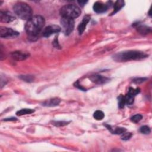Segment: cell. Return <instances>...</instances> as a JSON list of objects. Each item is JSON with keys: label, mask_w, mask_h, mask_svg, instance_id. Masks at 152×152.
<instances>
[{"label": "cell", "mask_w": 152, "mask_h": 152, "mask_svg": "<svg viewBox=\"0 0 152 152\" xmlns=\"http://www.w3.org/2000/svg\"><path fill=\"white\" fill-rule=\"evenodd\" d=\"M125 132H126V129L125 128L118 127V128H116L115 130H113L112 133L115 134H122Z\"/></svg>", "instance_id": "23"}, {"label": "cell", "mask_w": 152, "mask_h": 152, "mask_svg": "<svg viewBox=\"0 0 152 152\" xmlns=\"http://www.w3.org/2000/svg\"><path fill=\"white\" fill-rule=\"evenodd\" d=\"M90 18H91V17L89 15H86L83 18L81 22L80 23V24L78 26V31L80 34H83V33L88 23L90 20Z\"/></svg>", "instance_id": "13"}, {"label": "cell", "mask_w": 152, "mask_h": 152, "mask_svg": "<svg viewBox=\"0 0 152 152\" xmlns=\"http://www.w3.org/2000/svg\"><path fill=\"white\" fill-rule=\"evenodd\" d=\"M45 24V20L41 15L33 16L25 24V30L30 38L37 37Z\"/></svg>", "instance_id": "1"}, {"label": "cell", "mask_w": 152, "mask_h": 152, "mask_svg": "<svg viewBox=\"0 0 152 152\" xmlns=\"http://www.w3.org/2000/svg\"><path fill=\"white\" fill-rule=\"evenodd\" d=\"M52 124L56 126H63L68 124L69 122L66 121H52Z\"/></svg>", "instance_id": "24"}, {"label": "cell", "mask_w": 152, "mask_h": 152, "mask_svg": "<svg viewBox=\"0 0 152 152\" xmlns=\"http://www.w3.org/2000/svg\"><path fill=\"white\" fill-rule=\"evenodd\" d=\"M74 85H75V86L76 87L78 88H79V89H80L81 90H83V91H86V89H85L84 88H83V87H81V86L80 85L79 82H78V81H77V82H75V83Z\"/></svg>", "instance_id": "27"}, {"label": "cell", "mask_w": 152, "mask_h": 152, "mask_svg": "<svg viewBox=\"0 0 152 152\" xmlns=\"http://www.w3.org/2000/svg\"><path fill=\"white\" fill-rule=\"evenodd\" d=\"M125 97L121 94L119 97H118V106L120 109H122L123 107H124L125 104Z\"/></svg>", "instance_id": "20"}, {"label": "cell", "mask_w": 152, "mask_h": 152, "mask_svg": "<svg viewBox=\"0 0 152 152\" xmlns=\"http://www.w3.org/2000/svg\"><path fill=\"white\" fill-rule=\"evenodd\" d=\"M81 10L77 5L73 4H67L62 7L59 11V14L62 17L69 18H75L81 14Z\"/></svg>", "instance_id": "4"}, {"label": "cell", "mask_w": 152, "mask_h": 152, "mask_svg": "<svg viewBox=\"0 0 152 152\" xmlns=\"http://www.w3.org/2000/svg\"><path fill=\"white\" fill-rule=\"evenodd\" d=\"M140 91V88H137L136 89H134L133 88H129L128 93L126 94L125 97V103L127 104H132L134 103V97L135 96L139 93Z\"/></svg>", "instance_id": "8"}, {"label": "cell", "mask_w": 152, "mask_h": 152, "mask_svg": "<svg viewBox=\"0 0 152 152\" xmlns=\"http://www.w3.org/2000/svg\"><path fill=\"white\" fill-rule=\"evenodd\" d=\"M11 57L15 61H23L29 56V53L27 52L17 50L12 52L11 54Z\"/></svg>", "instance_id": "12"}, {"label": "cell", "mask_w": 152, "mask_h": 152, "mask_svg": "<svg viewBox=\"0 0 152 152\" xmlns=\"http://www.w3.org/2000/svg\"><path fill=\"white\" fill-rule=\"evenodd\" d=\"M87 2V1H78V3L81 6L83 7L84 5H86V4Z\"/></svg>", "instance_id": "29"}, {"label": "cell", "mask_w": 152, "mask_h": 152, "mask_svg": "<svg viewBox=\"0 0 152 152\" xmlns=\"http://www.w3.org/2000/svg\"><path fill=\"white\" fill-rule=\"evenodd\" d=\"M19 78L21 79L22 80L27 82V83H31L33 82L34 80V77L33 75H20Z\"/></svg>", "instance_id": "18"}, {"label": "cell", "mask_w": 152, "mask_h": 152, "mask_svg": "<svg viewBox=\"0 0 152 152\" xmlns=\"http://www.w3.org/2000/svg\"><path fill=\"white\" fill-rule=\"evenodd\" d=\"M140 131L143 134L147 135V134H149L150 133L151 130H150V128L149 126H148L147 125H144V126H142L140 128Z\"/></svg>", "instance_id": "21"}, {"label": "cell", "mask_w": 152, "mask_h": 152, "mask_svg": "<svg viewBox=\"0 0 152 152\" xmlns=\"http://www.w3.org/2000/svg\"><path fill=\"white\" fill-rule=\"evenodd\" d=\"M132 136V134L131 132H124L123 134H122V135H121V139L122 140H125V141H126V140H128L130 139V138Z\"/></svg>", "instance_id": "25"}, {"label": "cell", "mask_w": 152, "mask_h": 152, "mask_svg": "<svg viewBox=\"0 0 152 152\" xmlns=\"http://www.w3.org/2000/svg\"><path fill=\"white\" fill-rule=\"evenodd\" d=\"M15 17L9 11H2L0 12V20L4 23H11L15 20Z\"/></svg>", "instance_id": "10"}, {"label": "cell", "mask_w": 152, "mask_h": 152, "mask_svg": "<svg viewBox=\"0 0 152 152\" xmlns=\"http://www.w3.org/2000/svg\"><path fill=\"white\" fill-rule=\"evenodd\" d=\"M108 5L101 2V1H97L96 2L93 7V10L96 13H103L106 12L108 9Z\"/></svg>", "instance_id": "11"}, {"label": "cell", "mask_w": 152, "mask_h": 152, "mask_svg": "<svg viewBox=\"0 0 152 152\" xmlns=\"http://www.w3.org/2000/svg\"><path fill=\"white\" fill-rule=\"evenodd\" d=\"M61 27H59L58 25H55V24L49 25L46 27L43 30L42 35L43 37H48L53 34L59 33V31H61Z\"/></svg>", "instance_id": "7"}, {"label": "cell", "mask_w": 152, "mask_h": 152, "mask_svg": "<svg viewBox=\"0 0 152 152\" xmlns=\"http://www.w3.org/2000/svg\"><path fill=\"white\" fill-rule=\"evenodd\" d=\"M142 118V116L141 115L136 114L131 118V120L132 122H133L134 123H137L139 121H140Z\"/></svg>", "instance_id": "22"}, {"label": "cell", "mask_w": 152, "mask_h": 152, "mask_svg": "<svg viewBox=\"0 0 152 152\" xmlns=\"http://www.w3.org/2000/svg\"><path fill=\"white\" fill-rule=\"evenodd\" d=\"M148 55L139 50H128L118 53L113 56V59L118 62H125L131 60H139L146 58Z\"/></svg>", "instance_id": "2"}, {"label": "cell", "mask_w": 152, "mask_h": 152, "mask_svg": "<svg viewBox=\"0 0 152 152\" xmlns=\"http://www.w3.org/2000/svg\"><path fill=\"white\" fill-rule=\"evenodd\" d=\"M104 116V113L101 110H96L93 113V117L97 121H100L103 119Z\"/></svg>", "instance_id": "19"}, {"label": "cell", "mask_w": 152, "mask_h": 152, "mask_svg": "<svg viewBox=\"0 0 152 152\" xmlns=\"http://www.w3.org/2000/svg\"><path fill=\"white\" fill-rule=\"evenodd\" d=\"M20 33L12 29L7 27L1 26L0 27V36L2 38H12L18 36Z\"/></svg>", "instance_id": "6"}, {"label": "cell", "mask_w": 152, "mask_h": 152, "mask_svg": "<svg viewBox=\"0 0 152 152\" xmlns=\"http://www.w3.org/2000/svg\"><path fill=\"white\" fill-rule=\"evenodd\" d=\"M125 5V2L122 0H118L116 1L113 5V10L112 12L111 13L110 15L115 14L116 12H118Z\"/></svg>", "instance_id": "16"}, {"label": "cell", "mask_w": 152, "mask_h": 152, "mask_svg": "<svg viewBox=\"0 0 152 152\" xmlns=\"http://www.w3.org/2000/svg\"><path fill=\"white\" fill-rule=\"evenodd\" d=\"M34 112V110H33V109L25 108V109H22L21 110H18L16 112V115L17 116H22V115H24L31 114V113H33Z\"/></svg>", "instance_id": "17"}, {"label": "cell", "mask_w": 152, "mask_h": 152, "mask_svg": "<svg viewBox=\"0 0 152 152\" xmlns=\"http://www.w3.org/2000/svg\"><path fill=\"white\" fill-rule=\"evenodd\" d=\"M14 13L21 19L28 20L33 17V10L26 3L18 2L13 6Z\"/></svg>", "instance_id": "3"}, {"label": "cell", "mask_w": 152, "mask_h": 152, "mask_svg": "<svg viewBox=\"0 0 152 152\" xmlns=\"http://www.w3.org/2000/svg\"><path fill=\"white\" fill-rule=\"evenodd\" d=\"M90 80L94 83L97 84H103L109 81L110 79L101 75H93L89 77Z\"/></svg>", "instance_id": "9"}, {"label": "cell", "mask_w": 152, "mask_h": 152, "mask_svg": "<svg viewBox=\"0 0 152 152\" xmlns=\"http://www.w3.org/2000/svg\"><path fill=\"white\" fill-rule=\"evenodd\" d=\"M61 28L65 35H69L74 30V19L62 17L60 21Z\"/></svg>", "instance_id": "5"}, {"label": "cell", "mask_w": 152, "mask_h": 152, "mask_svg": "<svg viewBox=\"0 0 152 152\" xmlns=\"http://www.w3.org/2000/svg\"><path fill=\"white\" fill-rule=\"evenodd\" d=\"M53 46L56 48H60V46L59 45V43L58 42H57V39L56 37H55V39L53 42Z\"/></svg>", "instance_id": "28"}, {"label": "cell", "mask_w": 152, "mask_h": 152, "mask_svg": "<svg viewBox=\"0 0 152 152\" xmlns=\"http://www.w3.org/2000/svg\"><path fill=\"white\" fill-rule=\"evenodd\" d=\"M146 80H147L146 78H135L133 79L132 81L136 84H140V83L144 82Z\"/></svg>", "instance_id": "26"}, {"label": "cell", "mask_w": 152, "mask_h": 152, "mask_svg": "<svg viewBox=\"0 0 152 152\" xmlns=\"http://www.w3.org/2000/svg\"><path fill=\"white\" fill-rule=\"evenodd\" d=\"M132 26L135 27L137 30L141 34H147L151 31V28L144 24L134 23Z\"/></svg>", "instance_id": "14"}, {"label": "cell", "mask_w": 152, "mask_h": 152, "mask_svg": "<svg viewBox=\"0 0 152 152\" xmlns=\"http://www.w3.org/2000/svg\"><path fill=\"white\" fill-rule=\"evenodd\" d=\"M61 102V100L58 98H53L51 99H49L48 100L45 101L42 105L45 106H48V107H53L58 106Z\"/></svg>", "instance_id": "15"}, {"label": "cell", "mask_w": 152, "mask_h": 152, "mask_svg": "<svg viewBox=\"0 0 152 152\" xmlns=\"http://www.w3.org/2000/svg\"><path fill=\"white\" fill-rule=\"evenodd\" d=\"M15 121L17 120V118H6L4 119V121Z\"/></svg>", "instance_id": "30"}]
</instances>
